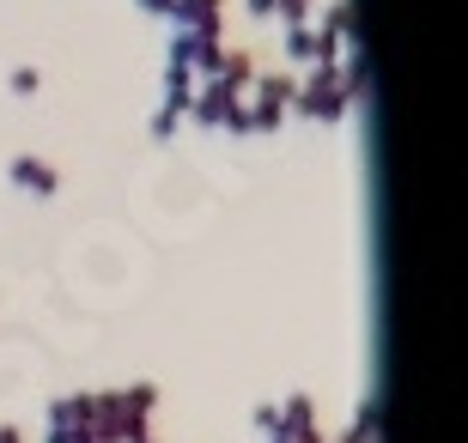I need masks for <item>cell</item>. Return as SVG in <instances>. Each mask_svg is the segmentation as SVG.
<instances>
[{"label":"cell","instance_id":"obj_1","mask_svg":"<svg viewBox=\"0 0 468 443\" xmlns=\"http://www.w3.org/2000/svg\"><path fill=\"white\" fill-rule=\"evenodd\" d=\"M347 91H341V79H335V68H304V79H298L292 103H286V116H304V121H347Z\"/></svg>","mask_w":468,"mask_h":443},{"label":"cell","instance_id":"obj_2","mask_svg":"<svg viewBox=\"0 0 468 443\" xmlns=\"http://www.w3.org/2000/svg\"><path fill=\"white\" fill-rule=\"evenodd\" d=\"M219 55H226V31H183V25H176L165 61H171V68H189L195 79H213V73H219Z\"/></svg>","mask_w":468,"mask_h":443},{"label":"cell","instance_id":"obj_3","mask_svg":"<svg viewBox=\"0 0 468 443\" xmlns=\"http://www.w3.org/2000/svg\"><path fill=\"white\" fill-rule=\"evenodd\" d=\"M231 103H238V91H231V86H219V79H195V98H189V110H183V121L201 128V134H213V128L226 121Z\"/></svg>","mask_w":468,"mask_h":443},{"label":"cell","instance_id":"obj_4","mask_svg":"<svg viewBox=\"0 0 468 443\" xmlns=\"http://www.w3.org/2000/svg\"><path fill=\"white\" fill-rule=\"evenodd\" d=\"M6 183H13L18 195H31V201H49L55 188H61V171L43 164L37 153H18V158H6Z\"/></svg>","mask_w":468,"mask_h":443},{"label":"cell","instance_id":"obj_5","mask_svg":"<svg viewBox=\"0 0 468 443\" xmlns=\"http://www.w3.org/2000/svg\"><path fill=\"white\" fill-rule=\"evenodd\" d=\"M43 443H86V395H61L49 407V438Z\"/></svg>","mask_w":468,"mask_h":443},{"label":"cell","instance_id":"obj_6","mask_svg":"<svg viewBox=\"0 0 468 443\" xmlns=\"http://www.w3.org/2000/svg\"><path fill=\"white\" fill-rule=\"evenodd\" d=\"M171 25H183V31H219L226 25V0H171Z\"/></svg>","mask_w":468,"mask_h":443},{"label":"cell","instance_id":"obj_7","mask_svg":"<svg viewBox=\"0 0 468 443\" xmlns=\"http://www.w3.org/2000/svg\"><path fill=\"white\" fill-rule=\"evenodd\" d=\"M280 55H286L292 68H323V43H316V25H286V37H280Z\"/></svg>","mask_w":468,"mask_h":443},{"label":"cell","instance_id":"obj_8","mask_svg":"<svg viewBox=\"0 0 468 443\" xmlns=\"http://www.w3.org/2000/svg\"><path fill=\"white\" fill-rule=\"evenodd\" d=\"M256 55H250V49H226V55H219V73H213V79H219V86H231V91H238V98H243V91H250V86H256Z\"/></svg>","mask_w":468,"mask_h":443},{"label":"cell","instance_id":"obj_9","mask_svg":"<svg viewBox=\"0 0 468 443\" xmlns=\"http://www.w3.org/2000/svg\"><path fill=\"white\" fill-rule=\"evenodd\" d=\"M243 116H250V134H280L286 128V103H274V98H256V91H243Z\"/></svg>","mask_w":468,"mask_h":443},{"label":"cell","instance_id":"obj_10","mask_svg":"<svg viewBox=\"0 0 468 443\" xmlns=\"http://www.w3.org/2000/svg\"><path fill=\"white\" fill-rule=\"evenodd\" d=\"M189 98H195V73L189 68H171V61H165V110H176V116H183V110H189Z\"/></svg>","mask_w":468,"mask_h":443},{"label":"cell","instance_id":"obj_11","mask_svg":"<svg viewBox=\"0 0 468 443\" xmlns=\"http://www.w3.org/2000/svg\"><path fill=\"white\" fill-rule=\"evenodd\" d=\"M256 98H274V103H292V91H298V79L292 73H256Z\"/></svg>","mask_w":468,"mask_h":443},{"label":"cell","instance_id":"obj_12","mask_svg":"<svg viewBox=\"0 0 468 443\" xmlns=\"http://www.w3.org/2000/svg\"><path fill=\"white\" fill-rule=\"evenodd\" d=\"M176 128H183V116H176V110H165V103H158V110H153V121H146L153 146H171V140H176Z\"/></svg>","mask_w":468,"mask_h":443},{"label":"cell","instance_id":"obj_13","mask_svg":"<svg viewBox=\"0 0 468 443\" xmlns=\"http://www.w3.org/2000/svg\"><path fill=\"white\" fill-rule=\"evenodd\" d=\"M311 13H316V0H274L280 25H311Z\"/></svg>","mask_w":468,"mask_h":443},{"label":"cell","instance_id":"obj_14","mask_svg":"<svg viewBox=\"0 0 468 443\" xmlns=\"http://www.w3.org/2000/svg\"><path fill=\"white\" fill-rule=\"evenodd\" d=\"M37 86H43V73H37V68H13V91H18V98H37Z\"/></svg>","mask_w":468,"mask_h":443},{"label":"cell","instance_id":"obj_15","mask_svg":"<svg viewBox=\"0 0 468 443\" xmlns=\"http://www.w3.org/2000/svg\"><path fill=\"white\" fill-rule=\"evenodd\" d=\"M274 426H280V407H256V431L261 438H274Z\"/></svg>","mask_w":468,"mask_h":443},{"label":"cell","instance_id":"obj_16","mask_svg":"<svg viewBox=\"0 0 468 443\" xmlns=\"http://www.w3.org/2000/svg\"><path fill=\"white\" fill-rule=\"evenodd\" d=\"M243 13L250 18H274V0H243Z\"/></svg>","mask_w":468,"mask_h":443},{"label":"cell","instance_id":"obj_17","mask_svg":"<svg viewBox=\"0 0 468 443\" xmlns=\"http://www.w3.org/2000/svg\"><path fill=\"white\" fill-rule=\"evenodd\" d=\"M140 13H153V18H171V0H134Z\"/></svg>","mask_w":468,"mask_h":443},{"label":"cell","instance_id":"obj_18","mask_svg":"<svg viewBox=\"0 0 468 443\" xmlns=\"http://www.w3.org/2000/svg\"><path fill=\"white\" fill-rule=\"evenodd\" d=\"M0 443H25V438H18V431H13V426H0Z\"/></svg>","mask_w":468,"mask_h":443},{"label":"cell","instance_id":"obj_19","mask_svg":"<svg viewBox=\"0 0 468 443\" xmlns=\"http://www.w3.org/2000/svg\"><path fill=\"white\" fill-rule=\"evenodd\" d=\"M128 443H158V438H153V431H140V438H128Z\"/></svg>","mask_w":468,"mask_h":443}]
</instances>
